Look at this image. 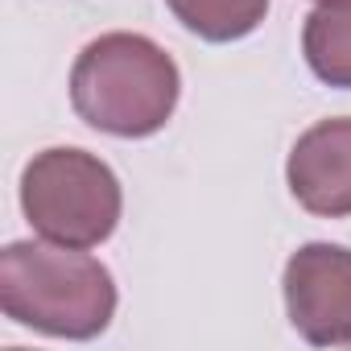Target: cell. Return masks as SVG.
<instances>
[{
  "mask_svg": "<svg viewBox=\"0 0 351 351\" xmlns=\"http://www.w3.org/2000/svg\"><path fill=\"white\" fill-rule=\"evenodd\" d=\"M289 191L314 215H351V116L322 120L289 153Z\"/></svg>",
  "mask_w": 351,
  "mask_h": 351,
  "instance_id": "cell-5",
  "label": "cell"
},
{
  "mask_svg": "<svg viewBox=\"0 0 351 351\" xmlns=\"http://www.w3.org/2000/svg\"><path fill=\"white\" fill-rule=\"evenodd\" d=\"M75 112L112 136H149L178 104V66L141 34L95 38L71 71Z\"/></svg>",
  "mask_w": 351,
  "mask_h": 351,
  "instance_id": "cell-2",
  "label": "cell"
},
{
  "mask_svg": "<svg viewBox=\"0 0 351 351\" xmlns=\"http://www.w3.org/2000/svg\"><path fill=\"white\" fill-rule=\"evenodd\" d=\"M0 306L21 326L91 339L116 314V285L95 256L25 240L0 256Z\"/></svg>",
  "mask_w": 351,
  "mask_h": 351,
  "instance_id": "cell-1",
  "label": "cell"
},
{
  "mask_svg": "<svg viewBox=\"0 0 351 351\" xmlns=\"http://www.w3.org/2000/svg\"><path fill=\"white\" fill-rule=\"evenodd\" d=\"M289 322L318 347L351 343V252L306 244L285 265Z\"/></svg>",
  "mask_w": 351,
  "mask_h": 351,
  "instance_id": "cell-4",
  "label": "cell"
},
{
  "mask_svg": "<svg viewBox=\"0 0 351 351\" xmlns=\"http://www.w3.org/2000/svg\"><path fill=\"white\" fill-rule=\"evenodd\" d=\"M165 5L191 34L207 42H236L252 34L269 13V0H165Z\"/></svg>",
  "mask_w": 351,
  "mask_h": 351,
  "instance_id": "cell-7",
  "label": "cell"
},
{
  "mask_svg": "<svg viewBox=\"0 0 351 351\" xmlns=\"http://www.w3.org/2000/svg\"><path fill=\"white\" fill-rule=\"evenodd\" d=\"M302 50L322 83L351 87V0H322L306 17Z\"/></svg>",
  "mask_w": 351,
  "mask_h": 351,
  "instance_id": "cell-6",
  "label": "cell"
},
{
  "mask_svg": "<svg viewBox=\"0 0 351 351\" xmlns=\"http://www.w3.org/2000/svg\"><path fill=\"white\" fill-rule=\"evenodd\" d=\"M21 207L46 240L91 248L116 232L120 182L99 157L83 149H46L25 165Z\"/></svg>",
  "mask_w": 351,
  "mask_h": 351,
  "instance_id": "cell-3",
  "label": "cell"
}]
</instances>
